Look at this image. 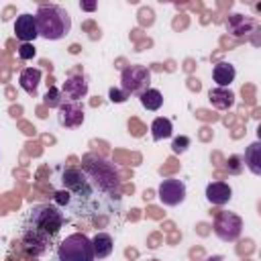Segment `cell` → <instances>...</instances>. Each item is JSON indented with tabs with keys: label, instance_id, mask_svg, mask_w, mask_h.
<instances>
[{
	"label": "cell",
	"instance_id": "1",
	"mask_svg": "<svg viewBox=\"0 0 261 261\" xmlns=\"http://www.w3.org/2000/svg\"><path fill=\"white\" fill-rule=\"evenodd\" d=\"M63 188L53 194V204L82 218H98L118 212L120 198L106 194L82 167L61 171Z\"/></svg>",
	"mask_w": 261,
	"mask_h": 261
},
{
	"label": "cell",
	"instance_id": "2",
	"mask_svg": "<svg viewBox=\"0 0 261 261\" xmlns=\"http://www.w3.org/2000/svg\"><path fill=\"white\" fill-rule=\"evenodd\" d=\"M65 212L55 204H37L31 206L18 222L16 241L20 247L33 255L41 257L49 253L59 243V232L65 226Z\"/></svg>",
	"mask_w": 261,
	"mask_h": 261
},
{
	"label": "cell",
	"instance_id": "3",
	"mask_svg": "<svg viewBox=\"0 0 261 261\" xmlns=\"http://www.w3.org/2000/svg\"><path fill=\"white\" fill-rule=\"evenodd\" d=\"M35 20H37L39 37H43L47 41H59V39L67 37L71 31V18H69L67 10L57 4L39 6V10L35 12Z\"/></svg>",
	"mask_w": 261,
	"mask_h": 261
},
{
	"label": "cell",
	"instance_id": "4",
	"mask_svg": "<svg viewBox=\"0 0 261 261\" xmlns=\"http://www.w3.org/2000/svg\"><path fill=\"white\" fill-rule=\"evenodd\" d=\"M82 169L106 194L120 198V179H118V173H116L112 163H108V161H104L102 157H96V155H86L84 161H82Z\"/></svg>",
	"mask_w": 261,
	"mask_h": 261
},
{
	"label": "cell",
	"instance_id": "5",
	"mask_svg": "<svg viewBox=\"0 0 261 261\" xmlns=\"http://www.w3.org/2000/svg\"><path fill=\"white\" fill-rule=\"evenodd\" d=\"M94 249L92 241L82 234L73 232L61 239L55 247V261H94Z\"/></svg>",
	"mask_w": 261,
	"mask_h": 261
},
{
	"label": "cell",
	"instance_id": "6",
	"mask_svg": "<svg viewBox=\"0 0 261 261\" xmlns=\"http://www.w3.org/2000/svg\"><path fill=\"white\" fill-rule=\"evenodd\" d=\"M151 84V73L147 67L143 65H128L126 69H122V77H120V90L128 96V94H143L145 90H149Z\"/></svg>",
	"mask_w": 261,
	"mask_h": 261
},
{
	"label": "cell",
	"instance_id": "7",
	"mask_svg": "<svg viewBox=\"0 0 261 261\" xmlns=\"http://www.w3.org/2000/svg\"><path fill=\"white\" fill-rule=\"evenodd\" d=\"M241 230H243V220L234 212H220L214 220V232L224 243L237 241L241 237Z\"/></svg>",
	"mask_w": 261,
	"mask_h": 261
},
{
	"label": "cell",
	"instance_id": "8",
	"mask_svg": "<svg viewBox=\"0 0 261 261\" xmlns=\"http://www.w3.org/2000/svg\"><path fill=\"white\" fill-rule=\"evenodd\" d=\"M159 200L165 204V206H177L186 200V184L181 179H175V177H167L159 184Z\"/></svg>",
	"mask_w": 261,
	"mask_h": 261
},
{
	"label": "cell",
	"instance_id": "9",
	"mask_svg": "<svg viewBox=\"0 0 261 261\" xmlns=\"http://www.w3.org/2000/svg\"><path fill=\"white\" fill-rule=\"evenodd\" d=\"M14 35H16V39H20L22 43L35 41V39L39 37L35 14H29V12L18 14V16H16V22H14Z\"/></svg>",
	"mask_w": 261,
	"mask_h": 261
},
{
	"label": "cell",
	"instance_id": "10",
	"mask_svg": "<svg viewBox=\"0 0 261 261\" xmlns=\"http://www.w3.org/2000/svg\"><path fill=\"white\" fill-rule=\"evenodd\" d=\"M88 94V82L84 75H69L61 86V96L67 102H80Z\"/></svg>",
	"mask_w": 261,
	"mask_h": 261
},
{
	"label": "cell",
	"instance_id": "11",
	"mask_svg": "<svg viewBox=\"0 0 261 261\" xmlns=\"http://www.w3.org/2000/svg\"><path fill=\"white\" fill-rule=\"evenodd\" d=\"M57 120H59L61 126H67V128L80 126L84 122V108H82V104L80 102H65V104H61Z\"/></svg>",
	"mask_w": 261,
	"mask_h": 261
},
{
	"label": "cell",
	"instance_id": "12",
	"mask_svg": "<svg viewBox=\"0 0 261 261\" xmlns=\"http://www.w3.org/2000/svg\"><path fill=\"white\" fill-rule=\"evenodd\" d=\"M232 198V188L226 181H212L206 186V200L214 206H224Z\"/></svg>",
	"mask_w": 261,
	"mask_h": 261
},
{
	"label": "cell",
	"instance_id": "13",
	"mask_svg": "<svg viewBox=\"0 0 261 261\" xmlns=\"http://www.w3.org/2000/svg\"><path fill=\"white\" fill-rule=\"evenodd\" d=\"M226 29L232 33V35H247L251 33L253 29H257V20L253 16H243V14H230L228 20H226Z\"/></svg>",
	"mask_w": 261,
	"mask_h": 261
},
{
	"label": "cell",
	"instance_id": "14",
	"mask_svg": "<svg viewBox=\"0 0 261 261\" xmlns=\"http://www.w3.org/2000/svg\"><path fill=\"white\" fill-rule=\"evenodd\" d=\"M212 77L216 82V88H228L237 77V69H234V65H230L226 61H220V63L214 65Z\"/></svg>",
	"mask_w": 261,
	"mask_h": 261
},
{
	"label": "cell",
	"instance_id": "15",
	"mask_svg": "<svg viewBox=\"0 0 261 261\" xmlns=\"http://www.w3.org/2000/svg\"><path fill=\"white\" fill-rule=\"evenodd\" d=\"M208 100H210V104H212L214 108H218V110H228V108H232V104H234V94H232L228 88H212V90L208 92Z\"/></svg>",
	"mask_w": 261,
	"mask_h": 261
},
{
	"label": "cell",
	"instance_id": "16",
	"mask_svg": "<svg viewBox=\"0 0 261 261\" xmlns=\"http://www.w3.org/2000/svg\"><path fill=\"white\" fill-rule=\"evenodd\" d=\"M243 161H245V165L249 167V171L253 175H261V143L259 141H255L247 147Z\"/></svg>",
	"mask_w": 261,
	"mask_h": 261
},
{
	"label": "cell",
	"instance_id": "17",
	"mask_svg": "<svg viewBox=\"0 0 261 261\" xmlns=\"http://www.w3.org/2000/svg\"><path fill=\"white\" fill-rule=\"evenodd\" d=\"M90 241H92V249H94L96 259H106L112 253L114 243H112V237L108 232H96V237L90 239Z\"/></svg>",
	"mask_w": 261,
	"mask_h": 261
},
{
	"label": "cell",
	"instance_id": "18",
	"mask_svg": "<svg viewBox=\"0 0 261 261\" xmlns=\"http://www.w3.org/2000/svg\"><path fill=\"white\" fill-rule=\"evenodd\" d=\"M39 82H41V69H37V67H27V69H22V73H20V77H18L20 88H22L27 94H31V96L37 94Z\"/></svg>",
	"mask_w": 261,
	"mask_h": 261
},
{
	"label": "cell",
	"instance_id": "19",
	"mask_svg": "<svg viewBox=\"0 0 261 261\" xmlns=\"http://www.w3.org/2000/svg\"><path fill=\"white\" fill-rule=\"evenodd\" d=\"M171 133H173V124H171L169 118L159 116V118L153 120V124H151V137H153V141L167 139V137H171Z\"/></svg>",
	"mask_w": 261,
	"mask_h": 261
},
{
	"label": "cell",
	"instance_id": "20",
	"mask_svg": "<svg viewBox=\"0 0 261 261\" xmlns=\"http://www.w3.org/2000/svg\"><path fill=\"white\" fill-rule=\"evenodd\" d=\"M139 98H141L143 108H147V110H159V108L163 106V94H161L159 90H155V88L145 90Z\"/></svg>",
	"mask_w": 261,
	"mask_h": 261
},
{
	"label": "cell",
	"instance_id": "21",
	"mask_svg": "<svg viewBox=\"0 0 261 261\" xmlns=\"http://www.w3.org/2000/svg\"><path fill=\"white\" fill-rule=\"evenodd\" d=\"M45 104L49 108H59L63 104V96H61V90L55 88V86H49L47 88V94H45Z\"/></svg>",
	"mask_w": 261,
	"mask_h": 261
},
{
	"label": "cell",
	"instance_id": "22",
	"mask_svg": "<svg viewBox=\"0 0 261 261\" xmlns=\"http://www.w3.org/2000/svg\"><path fill=\"white\" fill-rule=\"evenodd\" d=\"M190 137H175L173 143H171V151L173 153H184L188 147H190Z\"/></svg>",
	"mask_w": 261,
	"mask_h": 261
},
{
	"label": "cell",
	"instance_id": "23",
	"mask_svg": "<svg viewBox=\"0 0 261 261\" xmlns=\"http://www.w3.org/2000/svg\"><path fill=\"white\" fill-rule=\"evenodd\" d=\"M35 53H37V51H35V47H33L31 43H22V45L18 47V57H20V59H33Z\"/></svg>",
	"mask_w": 261,
	"mask_h": 261
},
{
	"label": "cell",
	"instance_id": "24",
	"mask_svg": "<svg viewBox=\"0 0 261 261\" xmlns=\"http://www.w3.org/2000/svg\"><path fill=\"white\" fill-rule=\"evenodd\" d=\"M243 157H239V155H232V157H228V163H226V167H228V171L230 173H239L241 171V167H243Z\"/></svg>",
	"mask_w": 261,
	"mask_h": 261
},
{
	"label": "cell",
	"instance_id": "25",
	"mask_svg": "<svg viewBox=\"0 0 261 261\" xmlns=\"http://www.w3.org/2000/svg\"><path fill=\"white\" fill-rule=\"evenodd\" d=\"M108 94H110V100H112V102H124V100L128 98L120 88H110V92H108Z\"/></svg>",
	"mask_w": 261,
	"mask_h": 261
},
{
	"label": "cell",
	"instance_id": "26",
	"mask_svg": "<svg viewBox=\"0 0 261 261\" xmlns=\"http://www.w3.org/2000/svg\"><path fill=\"white\" fill-rule=\"evenodd\" d=\"M82 8L84 10H94L96 8V2H82Z\"/></svg>",
	"mask_w": 261,
	"mask_h": 261
}]
</instances>
